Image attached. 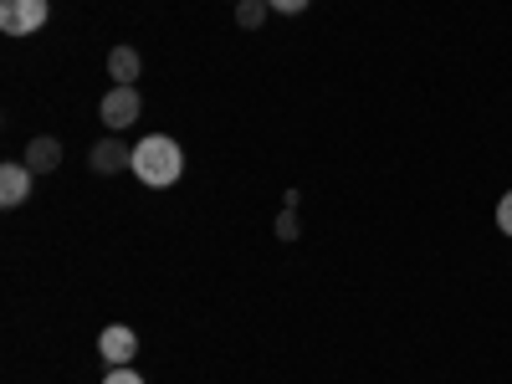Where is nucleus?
<instances>
[{"instance_id": "obj_1", "label": "nucleus", "mask_w": 512, "mask_h": 384, "mask_svg": "<svg viewBox=\"0 0 512 384\" xmlns=\"http://www.w3.org/2000/svg\"><path fill=\"white\" fill-rule=\"evenodd\" d=\"M134 175L149 185V190H164V185H175L185 175V154L180 144L169 139V134H149L134 144Z\"/></svg>"}, {"instance_id": "obj_2", "label": "nucleus", "mask_w": 512, "mask_h": 384, "mask_svg": "<svg viewBox=\"0 0 512 384\" xmlns=\"http://www.w3.org/2000/svg\"><path fill=\"white\" fill-rule=\"evenodd\" d=\"M47 26V0H0V31L6 36H31Z\"/></svg>"}, {"instance_id": "obj_3", "label": "nucleus", "mask_w": 512, "mask_h": 384, "mask_svg": "<svg viewBox=\"0 0 512 384\" xmlns=\"http://www.w3.org/2000/svg\"><path fill=\"white\" fill-rule=\"evenodd\" d=\"M144 113V98L134 93V88H108V98H103V108H98V118L113 128V134H123L128 123H134Z\"/></svg>"}, {"instance_id": "obj_4", "label": "nucleus", "mask_w": 512, "mask_h": 384, "mask_svg": "<svg viewBox=\"0 0 512 384\" xmlns=\"http://www.w3.org/2000/svg\"><path fill=\"white\" fill-rule=\"evenodd\" d=\"M98 354L108 359V369H118V364H128L139 354V333L134 328H123V323H113V328H103L98 333Z\"/></svg>"}, {"instance_id": "obj_5", "label": "nucleus", "mask_w": 512, "mask_h": 384, "mask_svg": "<svg viewBox=\"0 0 512 384\" xmlns=\"http://www.w3.org/2000/svg\"><path fill=\"white\" fill-rule=\"evenodd\" d=\"M26 200H31V169H26V159L0 164V205L16 210V205H26Z\"/></svg>"}, {"instance_id": "obj_6", "label": "nucleus", "mask_w": 512, "mask_h": 384, "mask_svg": "<svg viewBox=\"0 0 512 384\" xmlns=\"http://www.w3.org/2000/svg\"><path fill=\"white\" fill-rule=\"evenodd\" d=\"M88 164L98 169V175H118V169L128 164L134 169V149H123L118 139H103V144H93V154H88Z\"/></svg>"}, {"instance_id": "obj_7", "label": "nucleus", "mask_w": 512, "mask_h": 384, "mask_svg": "<svg viewBox=\"0 0 512 384\" xmlns=\"http://www.w3.org/2000/svg\"><path fill=\"white\" fill-rule=\"evenodd\" d=\"M139 72H144V62H139L134 47H113V52H108V77H113V88H134Z\"/></svg>"}, {"instance_id": "obj_8", "label": "nucleus", "mask_w": 512, "mask_h": 384, "mask_svg": "<svg viewBox=\"0 0 512 384\" xmlns=\"http://www.w3.org/2000/svg\"><path fill=\"white\" fill-rule=\"evenodd\" d=\"M57 164H62V144L52 134H41V139L26 144V169H31V175H52Z\"/></svg>"}, {"instance_id": "obj_9", "label": "nucleus", "mask_w": 512, "mask_h": 384, "mask_svg": "<svg viewBox=\"0 0 512 384\" xmlns=\"http://www.w3.org/2000/svg\"><path fill=\"white\" fill-rule=\"evenodd\" d=\"M267 11H272L267 0H236V21H241L246 31H256V26H262V21H267Z\"/></svg>"}, {"instance_id": "obj_10", "label": "nucleus", "mask_w": 512, "mask_h": 384, "mask_svg": "<svg viewBox=\"0 0 512 384\" xmlns=\"http://www.w3.org/2000/svg\"><path fill=\"white\" fill-rule=\"evenodd\" d=\"M497 231H502V236H512V190L497 200Z\"/></svg>"}, {"instance_id": "obj_11", "label": "nucleus", "mask_w": 512, "mask_h": 384, "mask_svg": "<svg viewBox=\"0 0 512 384\" xmlns=\"http://www.w3.org/2000/svg\"><path fill=\"white\" fill-rule=\"evenodd\" d=\"M292 210H297V205H287L282 216H277V236H282V241H297V216H292Z\"/></svg>"}, {"instance_id": "obj_12", "label": "nucleus", "mask_w": 512, "mask_h": 384, "mask_svg": "<svg viewBox=\"0 0 512 384\" xmlns=\"http://www.w3.org/2000/svg\"><path fill=\"white\" fill-rule=\"evenodd\" d=\"M103 384H144V379H139L134 369H128V364H118V369H108V379H103Z\"/></svg>"}, {"instance_id": "obj_13", "label": "nucleus", "mask_w": 512, "mask_h": 384, "mask_svg": "<svg viewBox=\"0 0 512 384\" xmlns=\"http://www.w3.org/2000/svg\"><path fill=\"white\" fill-rule=\"evenodd\" d=\"M267 6H272L277 16H297V11H308V0H267Z\"/></svg>"}]
</instances>
